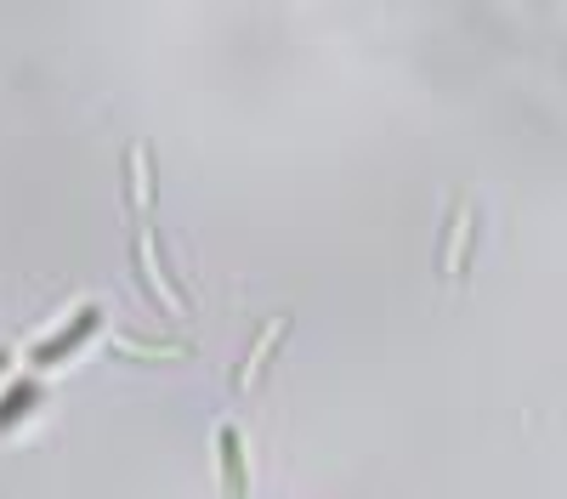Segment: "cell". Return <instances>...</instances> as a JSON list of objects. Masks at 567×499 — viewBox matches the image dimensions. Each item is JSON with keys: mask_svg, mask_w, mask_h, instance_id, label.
Returning <instances> with one entry per match:
<instances>
[{"mask_svg": "<svg viewBox=\"0 0 567 499\" xmlns=\"http://www.w3.org/2000/svg\"><path fill=\"white\" fill-rule=\"evenodd\" d=\"M125 170H131V210L142 216V205H154V159H148V148H131Z\"/></svg>", "mask_w": 567, "mask_h": 499, "instance_id": "cell-5", "label": "cell"}, {"mask_svg": "<svg viewBox=\"0 0 567 499\" xmlns=\"http://www.w3.org/2000/svg\"><path fill=\"white\" fill-rule=\"evenodd\" d=\"M7 363H12V352H7V346H0V370H7Z\"/></svg>", "mask_w": 567, "mask_h": 499, "instance_id": "cell-6", "label": "cell"}, {"mask_svg": "<svg viewBox=\"0 0 567 499\" xmlns=\"http://www.w3.org/2000/svg\"><path fill=\"white\" fill-rule=\"evenodd\" d=\"M136 272H142V290H148L171 318H182L187 312V295L165 279V267H159V250H154V233H136Z\"/></svg>", "mask_w": 567, "mask_h": 499, "instance_id": "cell-1", "label": "cell"}, {"mask_svg": "<svg viewBox=\"0 0 567 499\" xmlns=\"http://www.w3.org/2000/svg\"><path fill=\"white\" fill-rule=\"evenodd\" d=\"M216 460H221V493L227 499H245L250 493V471H245V437H239V426H221L216 432Z\"/></svg>", "mask_w": 567, "mask_h": 499, "instance_id": "cell-2", "label": "cell"}, {"mask_svg": "<svg viewBox=\"0 0 567 499\" xmlns=\"http://www.w3.org/2000/svg\"><path fill=\"white\" fill-rule=\"evenodd\" d=\"M91 330H97V306H80V318H74V324H69L63 335L40 341V346L29 352V357H34V370H52V363H58V357H69V352H74V346H80Z\"/></svg>", "mask_w": 567, "mask_h": 499, "instance_id": "cell-4", "label": "cell"}, {"mask_svg": "<svg viewBox=\"0 0 567 499\" xmlns=\"http://www.w3.org/2000/svg\"><path fill=\"white\" fill-rule=\"evenodd\" d=\"M284 335H290V318H272V324H261V335H256L250 357L239 363V370H233V386H239V392H250V386L261 381V370L272 363V346H278Z\"/></svg>", "mask_w": 567, "mask_h": 499, "instance_id": "cell-3", "label": "cell"}]
</instances>
